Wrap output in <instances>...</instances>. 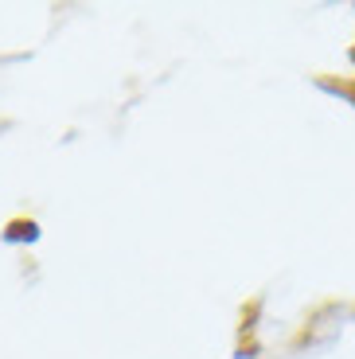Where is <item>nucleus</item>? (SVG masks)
I'll list each match as a JSON object with an SVG mask.
<instances>
[]
</instances>
